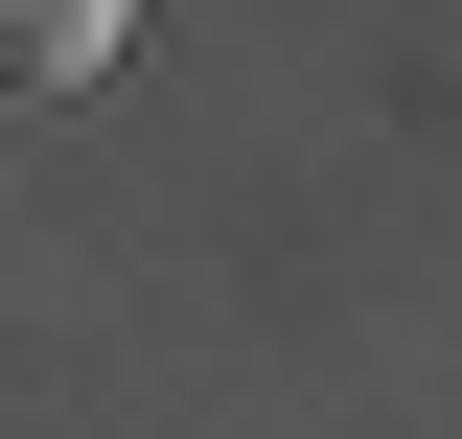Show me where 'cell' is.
I'll return each instance as SVG.
<instances>
[{"instance_id":"cell-1","label":"cell","mask_w":462,"mask_h":439,"mask_svg":"<svg viewBox=\"0 0 462 439\" xmlns=\"http://www.w3.org/2000/svg\"><path fill=\"white\" fill-rule=\"evenodd\" d=\"M139 47V0H0V93H93Z\"/></svg>"}]
</instances>
